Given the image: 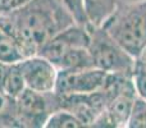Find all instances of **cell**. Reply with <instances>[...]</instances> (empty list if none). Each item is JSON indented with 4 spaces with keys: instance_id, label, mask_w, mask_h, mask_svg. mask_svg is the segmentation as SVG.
Masks as SVG:
<instances>
[{
    "instance_id": "obj_1",
    "label": "cell",
    "mask_w": 146,
    "mask_h": 128,
    "mask_svg": "<svg viewBox=\"0 0 146 128\" xmlns=\"http://www.w3.org/2000/svg\"><path fill=\"white\" fill-rule=\"evenodd\" d=\"M77 23L63 0H28L18 9L0 14V30L17 40L25 56L38 49L54 35Z\"/></svg>"
},
{
    "instance_id": "obj_2",
    "label": "cell",
    "mask_w": 146,
    "mask_h": 128,
    "mask_svg": "<svg viewBox=\"0 0 146 128\" xmlns=\"http://www.w3.org/2000/svg\"><path fill=\"white\" fill-rule=\"evenodd\" d=\"M101 26L136 59L146 45V0L119 1Z\"/></svg>"
},
{
    "instance_id": "obj_3",
    "label": "cell",
    "mask_w": 146,
    "mask_h": 128,
    "mask_svg": "<svg viewBox=\"0 0 146 128\" xmlns=\"http://www.w3.org/2000/svg\"><path fill=\"white\" fill-rule=\"evenodd\" d=\"M101 90L105 95V110L94 127L126 128L133 103L139 95L132 74L108 73Z\"/></svg>"
},
{
    "instance_id": "obj_4",
    "label": "cell",
    "mask_w": 146,
    "mask_h": 128,
    "mask_svg": "<svg viewBox=\"0 0 146 128\" xmlns=\"http://www.w3.org/2000/svg\"><path fill=\"white\" fill-rule=\"evenodd\" d=\"M88 35L87 49L95 68L106 73H133L136 59L127 53L103 26L88 25Z\"/></svg>"
},
{
    "instance_id": "obj_5",
    "label": "cell",
    "mask_w": 146,
    "mask_h": 128,
    "mask_svg": "<svg viewBox=\"0 0 146 128\" xmlns=\"http://www.w3.org/2000/svg\"><path fill=\"white\" fill-rule=\"evenodd\" d=\"M19 127H45L49 115L59 109V96L54 91L38 92L26 87L15 97Z\"/></svg>"
},
{
    "instance_id": "obj_6",
    "label": "cell",
    "mask_w": 146,
    "mask_h": 128,
    "mask_svg": "<svg viewBox=\"0 0 146 128\" xmlns=\"http://www.w3.org/2000/svg\"><path fill=\"white\" fill-rule=\"evenodd\" d=\"M106 77L108 73L95 67L74 70H58L54 92L59 96L95 92L104 86Z\"/></svg>"
},
{
    "instance_id": "obj_7",
    "label": "cell",
    "mask_w": 146,
    "mask_h": 128,
    "mask_svg": "<svg viewBox=\"0 0 146 128\" xmlns=\"http://www.w3.org/2000/svg\"><path fill=\"white\" fill-rule=\"evenodd\" d=\"M90 35H88V25H81V23H73L66 27L49 38L40 49L38 55L49 59L54 65L59 63L62 58L73 48L85 46L87 48Z\"/></svg>"
},
{
    "instance_id": "obj_8",
    "label": "cell",
    "mask_w": 146,
    "mask_h": 128,
    "mask_svg": "<svg viewBox=\"0 0 146 128\" xmlns=\"http://www.w3.org/2000/svg\"><path fill=\"white\" fill-rule=\"evenodd\" d=\"M105 95L101 88L95 92L59 96V106L77 117L83 127L95 126L96 121L105 110Z\"/></svg>"
},
{
    "instance_id": "obj_9",
    "label": "cell",
    "mask_w": 146,
    "mask_h": 128,
    "mask_svg": "<svg viewBox=\"0 0 146 128\" xmlns=\"http://www.w3.org/2000/svg\"><path fill=\"white\" fill-rule=\"evenodd\" d=\"M19 69L25 78L26 87L38 92L54 91L58 78V68L42 55H31L21 60Z\"/></svg>"
},
{
    "instance_id": "obj_10",
    "label": "cell",
    "mask_w": 146,
    "mask_h": 128,
    "mask_svg": "<svg viewBox=\"0 0 146 128\" xmlns=\"http://www.w3.org/2000/svg\"><path fill=\"white\" fill-rule=\"evenodd\" d=\"M119 0H83V9L88 25L101 26L114 12Z\"/></svg>"
},
{
    "instance_id": "obj_11",
    "label": "cell",
    "mask_w": 146,
    "mask_h": 128,
    "mask_svg": "<svg viewBox=\"0 0 146 128\" xmlns=\"http://www.w3.org/2000/svg\"><path fill=\"white\" fill-rule=\"evenodd\" d=\"M95 67L90 51L85 46L73 48L56 64L58 70H74L83 69V68H92Z\"/></svg>"
},
{
    "instance_id": "obj_12",
    "label": "cell",
    "mask_w": 146,
    "mask_h": 128,
    "mask_svg": "<svg viewBox=\"0 0 146 128\" xmlns=\"http://www.w3.org/2000/svg\"><path fill=\"white\" fill-rule=\"evenodd\" d=\"M25 58V53L17 40L0 30V62L5 64H15Z\"/></svg>"
},
{
    "instance_id": "obj_13",
    "label": "cell",
    "mask_w": 146,
    "mask_h": 128,
    "mask_svg": "<svg viewBox=\"0 0 146 128\" xmlns=\"http://www.w3.org/2000/svg\"><path fill=\"white\" fill-rule=\"evenodd\" d=\"M25 88H26V82L22 76V72L19 69V65H18V63L10 64L1 90L7 95H9L10 97L15 99Z\"/></svg>"
},
{
    "instance_id": "obj_14",
    "label": "cell",
    "mask_w": 146,
    "mask_h": 128,
    "mask_svg": "<svg viewBox=\"0 0 146 128\" xmlns=\"http://www.w3.org/2000/svg\"><path fill=\"white\" fill-rule=\"evenodd\" d=\"M83 124L67 109L59 108L49 115L44 128H81Z\"/></svg>"
},
{
    "instance_id": "obj_15",
    "label": "cell",
    "mask_w": 146,
    "mask_h": 128,
    "mask_svg": "<svg viewBox=\"0 0 146 128\" xmlns=\"http://www.w3.org/2000/svg\"><path fill=\"white\" fill-rule=\"evenodd\" d=\"M126 128H146V99L137 95Z\"/></svg>"
},
{
    "instance_id": "obj_16",
    "label": "cell",
    "mask_w": 146,
    "mask_h": 128,
    "mask_svg": "<svg viewBox=\"0 0 146 128\" xmlns=\"http://www.w3.org/2000/svg\"><path fill=\"white\" fill-rule=\"evenodd\" d=\"M63 3L72 13L76 22L81 25H88L85 9H83V0H63Z\"/></svg>"
},
{
    "instance_id": "obj_17",
    "label": "cell",
    "mask_w": 146,
    "mask_h": 128,
    "mask_svg": "<svg viewBox=\"0 0 146 128\" xmlns=\"http://www.w3.org/2000/svg\"><path fill=\"white\" fill-rule=\"evenodd\" d=\"M132 78H133L137 94L141 97L146 99V68L136 64L135 65L133 73H132Z\"/></svg>"
},
{
    "instance_id": "obj_18",
    "label": "cell",
    "mask_w": 146,
    "mask_h": 128,
    "mask_svg": "<svg viewBox=\"0 0 146 128\" xmlns=\"http://www.w3.org/2000/svg\"><path fill=\"white\" fill-rule=\"evenodd\" d=\"M28 0H0V14H8L26 4Z\"/></svg>"
},
{
    "instance_id": "obj_19",
    "label": "cell",
    "mask_w": 146,
    "mask_h": 128,
    "mask_svg": "<svg viewBox=\"0 0 146 128\" xmlns=\"http://www.w3.org/2000/svg\"><path fill=\"white\" fill-rule=\"evenodd\" d=\"M9 65L10 64H5V63H1V62H0V90H1L3 85H4L5 77H7L8 69H9Z\"/></svg>"
},
{
    "instance_id": "obj_20",
    "label": "cell",
    "mask_w": 146,
    "mask_h": 128,
    "mask_svg": "<svg viewBox=\"0 0 146 128\" xmlns=\"http://www.w3.org/2000/svg\"><path fill=\"white\" fill-rule=\"evenodd\" d=\"M136 64L146 68V45H145V48L141 50V53L139 54V56L136 58Z\"/></svg>"
}]
</instances>
